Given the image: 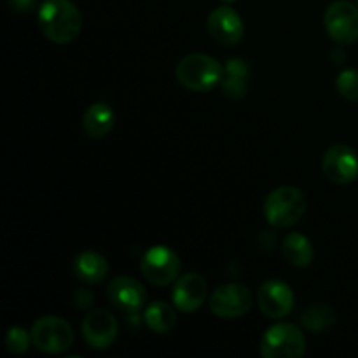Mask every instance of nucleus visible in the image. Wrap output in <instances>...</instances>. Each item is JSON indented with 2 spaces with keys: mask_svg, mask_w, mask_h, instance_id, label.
Instances as JSON below:
<instances>
[{
  "mask_svg": "<svg viewBox=\"0 0 358 358\" xmlns=\"http://www.w3.org/2000/svg\"><path fill=\"white\" fill-rule=\"evenodd\" d=\"M38 27L55 44L76 41L83 28V16L72 0H45L38 7Z\"/></svg>",
  "mask_w": 358,
  "mask_h": 358,
  "instance_id": "1",
  "label": "nucleus"
},
{
  "mask_svg": "<svg viewBox=\"0 0 358 358\" xmlns=\"http://www.w3.org/2000/svg\"><path fill=\"white\" fill-rule=\"evenodd\" d=\"M308 199L299 187L282 185L273 189L264 201V217L276 229H287L303 219Z\"/></svg>",
  "mask_w": 358,
  "mask_h": 358,
  "instance_id": "2",
  "label": "nucleus"
},
{
  "mask_svg": "<svg viewBox=\"0 0 358 358\" xmlns=\"http://www.w3.org/2000/svg\"><path fill=\"white\" fill-rule=\"evenodd\" d=\"M175 76L185 90L205 93L220 84L224 77V66L212 56L192 52L178 62Z\"/></svg>",
  "mask_w": 358,
  "mask_h": 358,
  "instance_id": "3",
  "label": "nucleus"
},
{
  "mask_svg": "<svg viewBox=\"0 0 358 358\" xmlns=\"http://www.w3.org/2000/svg\"><path fill=\"white\" fill-rule=\"evenodd\" d=\"M306 353V338L294 324L271 325L261 338L264 358H301Z\"/></svg>",
  "mask_w": 358,
  "mask_h": 358,
  "instance_id": "4",
  "label": "nucleus"
},
{
  "mask_svg": "<svg viewBox=\"0 0 358 358\" xmlns=\"http://www.w3.org/2000/svg\"><path fill=\"white\" fill-rule=\"evenodd\" d=\"M35 348L49 355L65 353L73 343V331L66 320L59 317H41L30 331Z\"/></svg>",
  "mask_w": 358,
  "mask_h": 358,
  "instance_id": "5",
  "label": "nucleus"
},
{
  "mask_svg": "<svg viewBox=\"0 0 358 358\" xmlns=\"http://www.w3.org/2000/svg\"><path fill=\"white\" fill-rule=\"evenodd\" d=\"M180 259L171 248L164 245L150 247L140 261V271L143 278L156 287H166L178 278Z\"/></svg>",
  "mask_w": 358,
  "mask_h": 358,
  "instance_id": "6",
  "label": "nucleus"
},
{
  "mask_svg": "<svg viewBox=\"0 0 358 358\" xmlns=\"http://www.w3.org/2000/svg\"><path fill=\"white\" fill-rule=\"evenodd\" d=\"M324 24L329 37L338 44H353L358 38V6L348 0L332 2L325 9Z\"/></svg>",
  "mask_w": 358,
  "mask_h": 358,
  "instance_id": "7",
  "label": "nucleus"
},
{
  "mask_svg": "<svg viewBox=\"0 0 358 358\" xmlns=\"http://www.w3.org/2000/svg\"><path fill=\"white\" fill-rule=\"evenodd\" d=\"M252 308V292L243 283H227L213 290L210 296V310L215 317L233 320Z\"/></svg>",
  "mask_w": 358,
  "mask_h": 358,
  "instance_id": "8",
  "label": "nucleus"
},
{
  "mask_svg": "<svg viewBox=\"0 0 358 358\" xmlns=\"http://www.w3.org/2000/svg\"><path fill=\"white\" fill-rule=\"evenodd\" d=\"M322 171L334 184H350L358 177V156L345 143H336L322 157Z\"/></svg>",
  "mask_w": 358,
  "mask_h": 358,
  "instance_id": "9",
  "label": "nucleus"
},
{
  "mask_svg": "<svg viewBox=\"0 0 358 358\" xmlns=\"http://www.w3.org/2000/svg\"><path fill=\"white\" fill-rule=\"evenodd\" d=\"M117 320L107 310H93L83 320V338L93 350H107L117 339Z\"/></svg>",
  "mask_w": 358,
  "mask_h": 358,
  "instance_id": "10",
  "label": "nucleus"
},
{
  "mask_svg": "<svg viewBox=\"0 0 358 358\" xmlns=\"http://www.w3.org/2000/svg\"><path fill=\"white\" fill-rule=\"evenodd\" d=\"M294 296L292 289L282 280H268L261 285L257 292V304L261 308L262 315L268 318H285L294 310Z\"/></svg>",
  "mask_w": 358,
  "mask_h": 358,
  "instance_id": "11",
  "label": "nucleus"
},
{
  "mask_svg": "<svg viewBox=\"0 0 358 358\" xmlns=\"http://www.w3.org/2000/svg\"><path fill=\"white\" fill-rule=\"evenodd\" d=\"M206 28H208L210 37L222 45L238 44L245 31L243 20L229 6H220L213 9L206 17Z\"/></svg>",
  "mask_w": 358,
  "mask_h": 358,
  "instance_id": "12",
  "label": "nucleus"
},
{
  "mask_svg": "<svg viewBox=\"0 0 358 358\" xmlns=\"http://www.w3.org/2000/svg\"><path fill=\"white\" fill-rule=\"evenodd\" d=\"M107 297L112 306L117 308L122 313L135 315L145 304L147 292L138 280L131 276H115L107 287Z\"/></svg>",
  "mask_w": 358,
  "mask_h": 358,
  "instance_id": "13",
  "label": "nucleus"
},
{
  "mask_svg": "<svg viewBox=\"0 0 358 358\" xmlns=\"http://www.w3.org/2000/svg\"><path fill=\"white\" fill-rule=\"evenodd\" d=\"M208 297V285L198 273H187L180 276L171 290L173 306L182 313H192L199 310Z\"/></svg>",
  "mask_w": 358,
  "mask_h": 358,
  "instance_id": "14",
  "label": "nucleus"
},
{
  "mask_svg": "<svg viewBox=\"0 0 358 358\" xmlns=\"http://www.w3.org/2000/svg\"><path fill=\"white\" fill-rule=\"evenodd\" d=\"M248 76H250V66L245 59H227L226 66H224V77L220 80L224 96L229 100H241L247 94Z\"/></svg>",
  "mask_w": 358,
  "mask_h": 358,
  "instance_id": "15",
  "label": "nucleus"
},
{
  "mask_svg": "<svg viewBox=\"0 0 358 358\" xmlns=\"http://www.w3.org/2000/svg\"><path fill=\"white\" fill-rule=\"evenodd\" d=\"M115 112L103 101L90 105L83 115V129L91 138H103L114 129Z\"/></svg>",
  "mask_w": 358,
  "mask_h": 358,
  "instance_id": "16",
  "label": "nucleus"
},
{
  "mask_svg": "<svg viewBox=\"0 0 358 358\" xmlns=\"http://www.w3.org/2000/svg\"><path fill=\"white\" fill-rule=\"evenodd\" d=\"M72 269L80 282L94 285V283H100L101 280L107 276L108 262L107 259L101 254H98V252L86 250L80 252V254L73 259Z\"/></svg>",
  "mask_w": 358,
  "mask_h": 358,
  "instance_id": "17",
  "label": "nucleus"
},
{
  "mask_svg": "<svg viewBox=\"0 0 358 358\" xmlns=\"http://www.w3.org/2000/svg\"><path fill=\"white\" fill-rule=\"evenodd\" d=\"M282 254L283 259L290 266H296V268H306L313 261V247H311V241L301 233H290L282 241Z\"/></svg>",
  "mask_w": 358,
  "mask_h": 358,
  "instance_id": "18",
  "label": "nucleus"
},
{
  "mask_svg": "<svg viewBox=\"0 0 358 358\" xmlns=\"http://www.w3.org/2000/svg\"><path fill=\"white\" fill-rule=\"evenodd\" d=\"M143 320H145L147 327L156 334H168L173 331L175 324H177V313L168 303L154 301L147 306Z\"/></svg>",
  "mask_w": 358,
  "mask_h": 358,
  "instance_id": "19",
  "label": "nucleus"
},
{
  "mask_svg": "<svg viewBox=\"0 0 358 358\" xmlns=\"http://www.w3.org/2000/svg\"><path fill=\"white\" fill-rule=\"evenodd\" d=\"M301 324L306 331L313 332V334H322L334 327L336 311L329 304L317 303L304 311L301 317Z\"/></svg>",
  "mask_w": 358,
  "mask_h": 358,
  "instance_id": "20",
  "label": "nucleus"
},
{
  "mask_svg": "<svg viewBox=\"0 0 358 358\" xmlns=\"http://www.w3.org/2000/svg\"><path fill=\"white\" fill-rule=\"evenodd\" d=\"M336 90L345 100L358 101V70H343L336 79Z\"/></svg>",
  "mask_w": 358,
  "mask_h": 358,
  "instance_id": "21",
  "label": "nucleus"
},
{
  "mask_svg": "<svg viewBox=\"0 0 358 358\" xmlns=\"http://www.w3.org/2000/svg\"><path fill=\"white\" fill-rule=\"evenodd\" d=\"M30 343H31V334H28L27 329L10 327L9 331H7L6 346L10 353L21 355V353H24L28 348H30Z\"/></svg>",
  "mask_w": 358,
  "mask_h": 358,
  "instance_id": "22",
  "label": "nucleus"
},
{
  "mask_svg": "<svg viewBox=\"0 0 358 358\" xmlns=\"http://www.w3.org/2000/svg\"><path fill=\"white\" fill-rule=\"evenodd\" d=\"M7 2L14 13H28V10L34 9L37 0H7Z\"/></svg>",
  "mask_w": 358,
  "mask_h": 358,
  "instance_id": "23",
  "label": "nucleus"
},
{
  "mask_svg": "<svg viewBox=\"0 0 358 358\" xmlns=\"http://www.w3.org/2000/svg\"><path fill=\"white\" fill-rule=\"evenodd\" d=\"M331 58L334 59L336 63H341L343 59L346 58V55H345V49H334V51H332V55H331Z\"/></svg>",
  "mask_w": 358,
  "mask_h": 358,
  "instance_id": "24",
  "label": "nucleus"
},
{
  "mask_svg": "<svg viewBox=\"0 0 358 358\" xmlns=\"http://www.w3.org/2000/svg\"><path fill=\"white\" fill-rule=\"evenodd\" d=\"M222 2H226V3H233V2H236V0H222Z\"/></svg>",
  "mask_w": 358,
  "mask_h": 358,
  "instance_id": "25",
  "label": "nucleus"
}]
</instances>
